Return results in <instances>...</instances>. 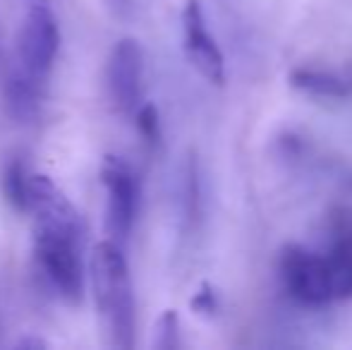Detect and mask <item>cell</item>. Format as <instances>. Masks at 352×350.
<instances>
[{
    "label": "cell",
    "instance_id": "cell-1",
    "mask_svg": "<svg viewBox=\"0 0 352 350\" xmlns=\"http://www.w3.org/2000/svg\"><path fill=\"white\" fill-rule=\"evenodd\" d=\"M91 288L106 341L113 348L130 350L135 346V295L125 254L113 240H103L94 248Z\"/></svg>",
    "mask_w": 352,
    "mask_h": 350
},
{
    "label": "cell",
    "instance_id": "cell-2",
    "mask_svg": "<svg viewBox=\"0 0 352 350\" xmlns=\"http://www.w3.org/2000/svg\"><path fill=\"white\" fill-rule=\"evenodd\" d=\"M82 235L51 228H34V259L53 288L65 303H79L84 295Z\"/></svg>",
    "mask_w": 352,
    "mask_h": 350
},
{
    "label": "cell",
    "instance_id": "cell-3",
    "mask_svg": "<svg viewBox=\"0 0 352 350\" xmlns=\"http://www.w3.org/2000/svg\"><path fill=\"white\" fill-rule=\"evenodd\" d=\"M58 48H60V32L53 12L41 3L32 5L17 34L19 67L46 82L56 63Z\"/></svg>",
    "mask_w": 352,
    "mask_h": 350
},
{
    "label": "cell",
    "instance_id": "cell-4",
    "mask_svg": "<svg viewBox=\"0 0 352 350\" xmlns=\"http://www.w3.org/2000/svg\"><path fill=\"white\" fill-rule=\"evenodd\" d=\"M103 185H106V233L108 240L116 245L125 243L132 233V226L137 219V206H140V185L132 168L125 161L108 156L103 164Z\"/></svg>",
    "mask_w": 352,
    "mask_h": 350
},
{
    "label": "cell",
    "instance_id": "cell-5",
    "mask_svg": "<svg viewBox=\"0 0 352 350\" xmlns=\"http://www.w3.org/2000/svg\"><path fill=\"white\" fill-rule=\"evenodd\" d=\"M280 278L287 295L307 307L333 303L326 257L302 248H287L280 254Z\"/></svg>",
    "mask_w": 352,
    "mask_h": 350
},
{
    "label": "cell",
    "instance_id": "cell-6",
    "mask_svg": "<svg viewBox=\"0 0 352 350\" xmlns=\"http://www.w3.org/2000/svg\"><path fill=\"white\" fill-rule=\"evenodd\" d=\"M182 46H185L187 61L204 80H209L216 87L226 82V61H223V53L213 34L206 27V17L199 0H185V8H182Z\"/></svg>",
    "mask_w": 352,
    "mask_h": 350
},
{
    "label": "cell",
    "instance_id": "cell-7",
    "mask_svg": "<svg viewBox=\"0 0 352 350\" xmlns=\"http://www.w3.org/2000/svg\"><path fill=\"white\" fill-rule=\"evenodd\" d=\"M27 211L34 214V228H51L82 235L79 211L48 175H29Z\"/></svg>",
    "mask_w": 352,
    "mask_h": 350
},
{
    "label": "cell",
    "instance_id": "cell-8",
    "mask_svg": "<svg viewBox=\"0 0 352 350\" xmlns=\"http://www.w3.org/2000/svg\"><path fill=\"white\" fill-rule=\"evenodd\" d=\"M142 75H144V56L142 46L135 39H120L113 46L106 67L108 94L118 111L132 113L142 96Z\"/></svg>",
    "mask_w": 352,
    "mask_h": 350
},
{
    "label": "cell",
    "instance_id": "cell-9",
    "mask_svg": "<svg viewBox=\"0 0 352 350\" xmlns=\"http://www.w3.org/2000/svg\"><path fill=\"white\" fill-rule=\"evenodd\" d=\"M43 87H46V82L24 72L22 67L10 72L5 80V108H8L10 118L17 122L34 120L38 106H41Z\"/></svg>",
    "mask_w": 352,
    "mask_h": 350
},
{
    "label": "cell",
    "instance_id": "cell-10",
    "mask_svg": "<svg viewBox=\"0 0 352 350\" xmlns=\"http://www.w3.org/2000/svg\"><path fill=\"white\" fill-rule=\"evenodd\" d=\"M290 85L297 91L316 98H350L352 96V77L340 75L333 70H314V67H300L290 75Z\"/></svg>",
    "mask_w": 352,
    "mask_h": 350
},
{
    "label": "cell",
    "instance_id": "cell-11",
    "mask_svg": "<svg viewBox=\"0 0 352 350\" xmlns=\"http://www.w3.org/2000/svg\"><path fill=\"white\" fill-rule=\"evenodd\" d=\"M326 257L333 300L352 298V230H340Z\"/></svg>",
    "mask_w": 352,
    "mask_h": 350
},
{
    "label": "cell",
    "instance_id": "cell-12",
    "mask_svg": "<svg viewBox=\"0 0 352 350\" xmlns=\"http://www.w3.org/2000/svg\"><path fill=\"white\" fill-rule=\"evenodd\" d=\"M27 187L29 173L19 159L10 161L3 171V195L17 211H27Z\"/></svg>",
    "mask_w": 352,
    "mask_h": 350
},
{
    "label": "cell",
    "instance_id": "cell-13",
    "mask_svg": "<svg viewBox=\"0 0 352 350\" xmlns=\"http://www.w3.org/2000/svg\"><path fill=\"white\" fill-rule=\"evenodd\" d=\"M182 201H185V214L190 221L199 219V171L197 161L192 159L185 168V180H182Z\"/></svg>",
    "mask_w": 352,
    "mask_h": 350
},
{
    "label": "cell",
    "instance_id": "cell-14",
    "mask_svg": "<svg viewBox=\"0 0 352 350\" xmlns=\"http://www.w3.org/2000/svg\"><path fill=\"white\" fill-rule=\"evenodd\" d=\"M153 346L158 350H173L180 346V324H177V314L173 312V309L163 312L161 319H158Z\"/></svg>",
    "mask_w": 352,
    "mask_h": 350
},
{
    "label": "cell",
    "instance_id": "cell-15",
    "mask_svg": "<svg viewBox=\"0 0 352 350\" xmlns=\"http://www.w3.org/2000/svg\"><path fill=\"white\" fill-rule=\"evenodd\" d=\"M137 127H140V135L144 137L148 146H156L161 142V120H158V111L151 103H144L137 111Z\"/></svg>",
    "mask_w": 352,
    "mask_h": 350
},
{
    "label": "cell",
    "instance_id": "cell-16",
    "mask_svg": "<svg viewBox=\"0 0 352 350\" xmlns=\"http://www.w3.org/2000/svg\"><path fill=\"white\" fill-rule=\"evenodd\" d=\"M192 309H195L199 317H213L218 312V295L209 283H201V288L192 298Z\"/></svg>",
    "mask_w": 352,
    "mask_h": 350
},
{
    "label": "cell",
    "instance_id": "cell-17",
    "mask_svg": "<svg viewBox=\"0 0 352 350\" xmlns=\"http://www.w3.org/2000/svg\"><path fill=\"white\" fill-rule=\"evenodd\" d=\"M46 343L38 341V338H22V341L17 343V348H43Z\"/></svg>",
    "mask_w": 352,
    "mask_h": 350
}]
</instances>
